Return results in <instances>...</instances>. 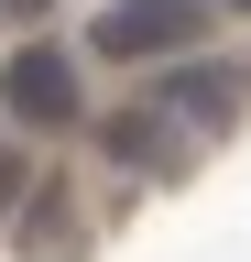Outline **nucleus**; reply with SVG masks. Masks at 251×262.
<instances>
[{"instance_id":"1","label":"nucleus","mask_w":251,"mask_h":262,"mask_svg":"<svg viewBox=\"0 0 251 262\" xmlns=\"http://www.w3.org/2000/svg\"><path fill=\"white\" fill-rule=\"evenodd\" d=\"M197 33H208V0H109L87 22V44L109 66H153V55H186Z\"/></svg>"},{"instance_id":"2","label":"nucleus","mask_w":251,"mask_h":262,"mask_svg":"<svg viewBox=\"0 0 251 262\" xmlns=\"http://www.w3.org/2000/svg\"><path fill=\"white\" fill-rule=\"evenodd\" d=\"M0 110H11L22 131H66L77 120V66H66V44H22L11 66H0Z\"/></svg>"},{"instance_id":"3","label":"nucleus","mask_w":251,"mask_h":262,"mask_svg":"<svg viewBox=\"0 0 251 262\" xmlns=\"http://www.w3.org/2000/svg\"><path fill=\"white\" fill-rule=\"evenodd\" d=\"M197 153V131H186L164 98H142V110H120L109 120V164H142V175H175V164Z\"/></svg>"},{"instance_id":"4","label":"nucleus","mask_w":251,"mask_h":262,"mask_svg":"<svg viewBox=\"0 0 251 262\" xmlns=\"http://www.w3.org/2000/svg\"><path fill=\"white\" fill-rule=\"evenodd\" d=\"M230 88H240V77H218V66H175V77L153 88V98H164V110L197 131V142H218V131L240 120V98H230Z\"/></svg>"},{"instance_id":"5","label":"nucleus","mask_w":251,"mask_h":262,"mask_svg":"<svg viewBox=\"0 0 251 262\" xmlns=\"http://www.w3.org/2000/svg\"><path fill=\"white\" fill-rule=\"evenodd\" d=\"M77 208H66V186H44L33 208H22V262H77Z\"/></svg>"},{"instance_id":"6","label":"nucleus","mask_w":251,"mask_h":262,"mask_svg":"<svg viewBox=\"0 0 251 262\" xmlns=\"http://www.w3.org/2000/svg\"><path fill=\"white\" fill-rule=\"evenodd\" d=\"M22 208V153H0V219Z\"/></svg>"},{"instance_id":"7","label":"nucleus","mask_w":251,"mask_h":262,"mask_svg":"<svg viewBox=\"0 0 251 262\" xmlns=\"http://www.w3.org/2000/svg\"><path fill=\"white\" fill-rule=\"evenodd\" d=\"M0 11H33V0H0Z\"/></svg>"},{"instance_id":"8","label":"nucleus","mask_w":251,"mask_h":262,"mask_svg":"<svg viewBox=\"0 0 251 262\" xmlns=\"http://www.w3.org/2000/svg\"><path fill=\"white\" fill-rule=\"evenodd\" d=\"M230 11H251V0H230Z\"/></svg>"}]
</instances>
